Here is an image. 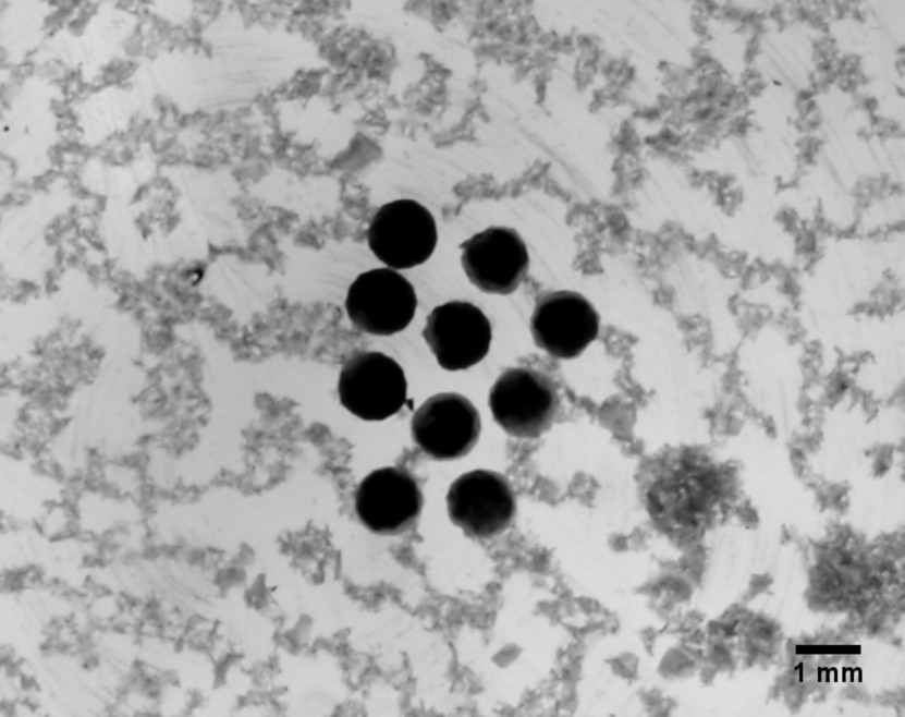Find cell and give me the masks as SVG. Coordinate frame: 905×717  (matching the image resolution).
Listing matches in <instances>:
<instances>
[{
	"label": "cell",
	"mask_w": 905,
	"mask_h": 717,
	"mask_svg": "<svg viewBox=\"0 0 905 717\" xmlns=\"http://www.w3.org/2000/svg\"><path fill=\"white\" fill-rule=\"evenodd\" d=\"M451 521L472 537L503 532L515 514V498L507 479L490 470H473L458 476L447 494Z\"/></svg>",
	"instance_id": "8992f818"
},
{
	"label": "cell",
	"mask_w": 905,
	"mask_h": 717,
	"mask_svg": "<svg viewBox=\"0 0 905 717\" xmlns=\"http://www.w3.org/2000/svg\"><path fill=\"white\" fill-rule=\"evenodd\" d=\"M366 235L374 255L395 270L424 264L438 241L433 216L409 198L382 205L371 217Z\"/></svg>",
	"instance_id": "3957f363"
},
{
	"label": "cell",
	"mask_w": 905,
	"mask_h": 717,
	"mask_svg": "<svg viewBox=\"0 0 905 717\" xmlns=\"http://www.w3.org/2000/svg\"><path fill=\"white\" fill-rule=\"evenodd\" d=\"M416 307L413 284L389 267L358 275L345 299V309L352 324L360 331L375 336H391L404 330L413 320Z\"/></svg>",
	"instance_id": "277c9868"
},
{
	"label": "cell",
	"mask_w": 905,
	"mask_h": 717,
	"mask_svg": "<svg viewBox=\"0 0 905 717\" xmlns=\"http://www.w3.org/2000/svg\"><path fill=\"white\" fill-rule=\"evenodd\" d=\"M488 402L503 430L515 437L536 438L553 424L560 400L548 375L530 367H511L492 385Z\"/></svg>",
	"instance_id": "6da1fadb"
},
{
	"label": "cell",
	"mask_w": 905,
	"mask_h": 717,
	"mask_svg": "<svg viewBox=\"0 0 905 717\" xmlns=\"http://www.w3.org/2000/svg\"><path fill=\"white\" fill-rule=\"evenodd\" d=\"M424 498L415 477L404 467L384 466L370 472L355 491V511L369 531L399 534L418 519Z\"/></svg>",
	"instance_id": "30bf717a"
},
{
	"label": "cell",
	"mask_w": 905,
	"mask_h": 717,
	"mask_svg": "<svg viewBox=\"0 0 905 717\" xmlns=\"http://www.w3.org/2000/svg\"><path fill=\"white\" fill-rule=\"evenodd\" d=\"M338 393L341 404L364 421H383L407 401V380L401 365L378 351H359L342 365Z\"/></svg>",
	"instance_id": "7a4b0ae2"
},
{
	"label": "cell",
	"mask_w": 905,
	"mask_h": 717,
	"mask_svg": "<svg viewBox=\"0 0 905 717\" xmlns=\"http://www.w3.org/2000/svg\"><path fill=\"white\" fill-rule=\"evenodd\" d=\"M460 248L467 278L482 292L511 294L527 275L528 250L513 228L489 227L464 241Z\"/></svg>",
	"instance_id": "52a82bcc"
},
{
	"label": "cell",
	"mask_w": 905,
	"mask_h": 717,
	"mask_svg": "<svg viewBox=\"0 0 905 717\" xmlns=\"http://www.w3.org/2000/svg\"><path fill=\"white\" fill-rule=\"evenodd\" d=\"M480 430L477 409L456 392H441L428 398L415 411L411 422L414 443L436 461H451L468 454L477 443Z\"/></svg>",
	"instance_id": "5b68a950"
},
{
	"label": "cell",
	"mask_w": 905,
	"mask_h": 717,
	"mask_svg": "<svg viewBox=\"0 0 905 717\" xmlns=\"http://www.w3.org/2000/svg\"><path fill=\"white\" fill-rule=\"evenodd\" d=\"M423 337L438 364L454 372L476 365L488 354L492 329L476 305L450 301L429 313Z\"/></svg>",
	"instance_id": "ba28073f"
},
{
	"label": "cell",
	"mask_w": 905,
	"mask_h": 717,
	"mask_svg": "<svg viewBox=\"0 0 905 717\" xmlns=\"http://www.w3.org/2000/svg\"><path fill=\"white\" fill-rule=\"evenodd\" d=\"M530 332L535 344L549 355L571 360L597 338L599 315L580 293L548 292L536 302Z\"/></svg>",
	"instance_id": "9c48e42d"
}]
</instances>
